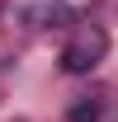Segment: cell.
Returning <instances> with one entry per match:
<instances>
[{"instance_id":"cell-1","label":"cell","mask_w":118,"mask_h":122,"mask_svg":"<svg viewBox=\"0 0 118 122\" xmlns=\"http://www.w3.org/2000/svg\"><path fill=\"white\" fill-rule=\"evenodd\" d=\"M104 52H109V33L94 28V24H80V28L71 33V42L61 47V71H66V75H90L104 61Z\"/></svg>"},{"instance_id":"cell-2","label":"cell","mask_w":118,"mask_h":122,"mask_svg":"<svg viewBox=\"0 0 118 122\" xmlns=\"http://www.w3.org/2000/svg\"><path fill=\"white\" fill-rule=\"evenodd\" d=\"M99 113H104L99 99H76L71 113H66V122H99Z\"/></svg>"}]
</instances>
